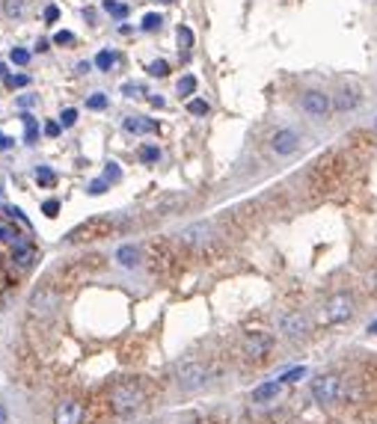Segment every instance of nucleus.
Segmentation results:
<instances>
[{"instance_id":"nucleus-1","label":"nucleus","mask_w":377,"mask_h":424,"mask_svg":"<svg viewBox=\"0 0 377 424\" xmlns=\"http://www.w3.org/2000/svg\"><path fill=\"white\" fill-rule=\"evenodd\" d=\"M143 400H146V392L137 380H122L110 389V407H113L116 416H131L134 409L143 407Z\"/></svg>"},{"instance_id":"nucleus-2","label":"nucleus","mask_w":377,"mask_h":424,"mask_svg":"<svg viewBox=\"0 0 377 424\" xmlns=\"http://www.w3.org/2000/svg\"><path fill=\"white\" fill-rule=\"evenodd\" d=\"M208 380H211V371H208L205 362L187 359L175 368V383H179L182 392H199V389L208 386Z\"/></svg>"},{"instance_id":"nucleus-3","label":"nucleus","mask_w":377,"mask_h":424,"mask_svg":"<svg viewBox=\"0 0 377 424\" xmlns=\"http://www.w3.org/2000/svg\"><path fill=\"white\" fill-rule=\"evenodd\" d=\"M342 395H345V380L339 374H318L312 380V398L318 404L332 407L336 400H342Z\"/></svg>"},{"instance_id":"nucleus-4","label":"nucleus","mask_w":377,"mask_h":424,"mask_svg":"<svg viewBox=\"0 0 377 424\" xmlns=\"http://www.w3.org/2000/svg\"><path fill=\"white\" fill-rule=\"evenodd\" d=\"M312 332V320L306 311H285L280 318V336L288 341H303Z\"/></svg>"},{"instance_id":"nucleus-5","label":"nucleus","mask_w":377,"mask_h":424,"mask_svg":"<svg viewBox=\"0 0 377 424\" xmlns=\"http://www.w3.org/2000/svg\"><path fill=\"white\" fill-rule=\"evenodd\" d=\"M60 300H63V294L57 291V288H51V285L36 288V291L30 294V315H36V318L54 315V311L60 309Z\"/></svg>"},{"instance_id":"nucleus-6","label":"nucleus","mask_w":377,"mask_h":424,"mask_svg":"<svg viewBox=\"0 0 377 424\" xmlns=\"http://www.w3.org/2000/svg\"><path fill=\"white\" fill-rule=\"evenodd\" d=\"M271 348H273V336L271 332H262V329H252V332H247V336L241 339V350L252 362L264 359V356L271 353Z\"/></svg>"},{"instance_id":"nucleus-7","label":"nucleus","mask_w":377,"mask_h":424,"mask_svg":"<svg viewBox=\"0 0 377 424\" xmlns=\"http://www.w3.org/2000/svg\"><path fill=\"white\" fill-rule=\"evenodd\" d=\"M300 110L312 119H327L332 110V98L327 92H321V89H306L300 95Z\"/></svg>"},{"instance_id":"nucleus-8","label":"nucleus","mask_w":377,"mask_h":424,"mask_svg":"<svg viewBox=\"0 0 377 424\" xmlns=\"http://www.w3.org/2000/svg\"><path fill=\"white\" fill-rule=\"evenodd\" d=\"M271 152L280 154V158H291V154L300 152V133H297L294 128H280L271 133Z\"/></svg>"},{"instance_id":"nucleus-9","label":"nucleus","mask_w":377,"mask_h":424,"mask_svg":"<svg viewBox=\"0 0 377 424\" xmlns=\"http://www.w3.org/2000/svg\"><path fill=\"white\" fill-rule=\"evenodd\" d=\"M353 318V300L351 294H332L324 303V320L327 323H345Z\"/></svg>"},{"instance_id":"nucleus-10","label":"nucleus","mask_w":377,"mask_h":424,"mask_svg":"<svg viewBox=\"0 0 377 424\" xmlns=\"http://www.w3.org/2000/svg\"><path fill=\"white\" fill-rule=\"evenodd\" d=\"M211 238H214V231H211V226H208V222H193V226H187V229L179 231V240L184 243V247H191V250L208 247V243H211Z\"/></svg>"},{"instance_id":"nucleus-11","label":"nucleus","mask_w":377,"mask_h":424,"mask_svg":"<svg viewBox=\"0 0 377 424\" xmlns=\"http://www.w3.org/2000/svg\"><path fill=\"white\" fill-rule=\"evenodd\" d=\"M83 404L77 398H60L54 407V424H81Z\"/></svg>"},{"instance_id":"nucleus-12","label":"nucleus","mask_w":377,"mask_h":424,"mask_svg":"<svg viewBox=\"0 0 377 424\" xmlns=\"http://www.w3.org/2000/svg\"><path fill=\"white\" fill-rule=\"evenodd\" d=\"M360 104H362V92L353 86L339 89L336 98H332V110H336V113H351V110H357Z\"/></svg>"},{"instance_id":"nucleus-13","label":"nucleus","mask_w":377,"mask_h":424,"mask_svg":"<svg viewBox=\"0 0 377 424\" xmlns=\"http://www.w3.org/2000/svg\"><path fill=\"white\" fill-rule=\"evenodd\" d=\"M36 261H39V252H36V247H33L30 240H21V243L13 247V264L18 267V270H30Z\"/></svg>"},{"instance_id":"nucleus-14","label":"nucleus","mask_w":377,"mask_h":424,"mask_svg":"<svg viewBox=\"0 0 377 424\" xmlns=\"http://www.w3.org/2000/svg\"><path fill=\"white\" fill-rule=\"evenodd\" d=\"M113 259H116L119 267H125V270H134V267H140V261H143V252H140V247H134V243H122Z\"/></svg>"},{"instance_id":"nucleus-15","label":"nucleus","mask_w":377,"mask_h":424,"mask_svg":"<svg viewBox=\"0 0 377 424\" xmlns=\"http://www.w3.org/2000/svg\"><path fill=\"white\" fill-rule=\"evenodd\" d=\"M122 128H125L128 133H154L158 131V122H152L146 116H125Z\"/></svg>"},{"instance_id":"nucleus-16","label":"nucleus","mask_w":377,"mask_h":424,"mask_svg":"<svg viewBox=\"0 0 377 424\" xmlns=\"http://www.w3.org/2000/svg\"><path fill=\"white\" fill-rule=\"evenodd\" d=\"M280 392H282V383L271 380V383H262V386L252 389V400H256V404H268V400H273Z\"/></svg>"},{"instance_id":"nucleus-17","label":"nucleus","mask_w":377,"mask_h":424,"mask_svg":"<svg viewBox=\"0 0 377 424\" xmlns=\"http://www.w3.org/2000/svg\"><path fill=\"white\" fill-rule=\"evenodd\" d=\"M0 9H3V15H6L9 21H18V18L27 15L30 0H0Z\"/></svg>"},{"instance_id":"nucleus-18","label":"nucleus","mask_w":377,"mask_h":424,"mask_svg":"<svg viewBox=\"0 0 377 424\" xmlns=\"http://www.w3.org/2000/svg\"><path fill=\"white\" fill-rule=\"evenodd\" d=\"M21 122H24V146H36L39 142V122L30 113H21Z\"/></svg>"},{"instance_id":"nucleus-19","label":"nucleus","mask_w":377,"mask_h":424,"mask_svg":"<svg viewBox=\"0 0 377 424\" xmlns=\"http://www.w3.org/2000/svg\"><path fill=\"white\" fill-rule=\"evenodd\" d=\"M93 63H95V69H98V72H110V69H113V65L119 63V54H113V51H107V48H104V51H98V54H95V60H93Z\"/></svg>"},{"instance_id":"nucleus-20","label":"nucleus","mask_w":377,"mask_h":424,"mask_svg":"<svg viewBox=\"0 0 377 424\" xmlns=\"http://www.w3.org/2000/svg\"><path fill=\"white\" fill-rule=\"evenodd\" d=\"M33 178H36V184H39V187H54V184H57V172H54L51 166H45V163H39V166H36V172H33Z\"/></svg>"},{"instance_id":"nucleus-21","label":"nucleus","mask_w":377,"mask_h":424,"mask_svg":"<svg viewBox=\"0 0 377 424\" xmlns=\"http://www.w3.org/2000/svg\"><path fill=\"white\" fill-rule=\"evenodd\" d=\"M196 86H199V81H196V77H193V74H184L182 81L175 83V92H179L182 98H187V101H191V98L196 95Z\"/></svg>"},{"instance_id":"nucleus-22","label":"nucleus","mask_w":377,"mask_h":424,"mask_svg":"<svg viewBox=\"0 0 377 424\" xmlns=\"http://www.w3.org/2000/svg\"><path fill=\"white\" fill-rule=\"evenodd\" d=\"M175 39H179V48L184 51V57H187V51L193 48V30L187 27V24H179V30H175Z\"/></svg>"},{"instance_id":"nucleus-23","label":"nucleus","mask_w":377,"mask_h":424,"mask_svg":"<svg viewBox=\"0 0 377 424\" xmlns=\"http://www.w3.org/2000/svg\"><path fill=\"white\" fill-rule=\"evenodd\" d=\"M24 238H21V231L15 229V226H9V222H0V243H21Z\"/></svg>"},{"instance_id":"nucleus-24","label":"nucleus","mask_w":377,"mask_h":424,"mask_svg":"<svg viewBox=\"0 0 377 424\" xmlns=\"http://www.w3.org/2000/svg\"><path fill=\"white\" fill-rule=\"evenodd\" d=\"M30 57H33V54H30L27 48H13V51H9V63L18 65V69H27V65H30Z\"/></svg>"},{"instance_id":"nucleus-25","label":"nucleus","mask_w":377,"mask_h":424,"mask_svg":"<svg viewBox=\"0 0 377 424\" xmlns=\"http://www.w3.org/2000/svg\"><path fill=\"white\" fill-rule=\"evenodd\" d=\"M187 113L191 116H208L211 113V104L202 101V98H191V101H187Z\"/></svg>"},{"instance_id":"nucleus-26","label":"nucleus","mask_w":377,"mask_h":424,"mask_svg":"<svg viewBox=\"0 0 377 424\" xmlns=\"http://www.w3.org/2000/svg\"><path fill=\"white\" fill-rule=\"evenodd\" d=\"M122 95H125V98H143V95H149V92H146V86H143V83L128 81V83H122Z\"/></svg>"},{"instance_id":"nucleus-27","label":"nucleus","mask_w":377,"mask_h":424,"mask_svg":"<svg viewBox=\"0 0 377 424\" xmlns=\"http://www.w3.org/2000/svg\"><path fill=\"white\" fill-rule=\"evenodd\" d=\"M146 72H149V77H166V74H170V63H166V60H152L146 65Z\"/></svg>"},{"instance_id":"nucleus-28","label":"nucleus","mask_w":377,"mask_h":424,"mask_svg":"<svg viewBox=\"0 0 377 424\" xmlns=\"http://www.w3.org/2000/svg\"><path fill=\"white\" fill-rule=\"evenodd\" d=\"M140 161H143V163H158V161H161V149L152 146V142H146V146L140 149Z\"/></svg>"},{"instance_id":"nucleus-29","label":"nucleus","mask_w":377,"mask_h":424,"mask_svg":"<svg viewBox=\"0 0 377 424\" xmlns=\"http://www.w3.org/2000/svg\"><path fill=\"white\" fill-rule=\"evenodd\" d=\"M161 24H163V18L158 15V13H149V15H143V30H146V33H158L161 30Z\"/></svg>"},{"instance_id":"nucleus-30","label":"nucleus","mask_w":377,"mask_h":424,"mask_svg":"<svg viewBox=\"0 0 377 424\" xmlns=\"http://www.w3.org/2000/svg\"><path fill=\"white\" fill-rule=\"evenodd\" d=\"M107 104H110V98L104 92H93L86 98V110H107Z\"/></svg>"},{"instance_id":"nucleus-31","label":"nucleus","mask_w":377,"mask_h":424,"mask_svg":"<svg viewBox=\"0 0 377 424\" xmlns=\"http://www.w3.org/2000/svg\"><path fill=\"white\" fill-rule=\"evenodd\" d=\"M107 190H110V181H107V178H95V181L86 184V193H90V196H102V193H107Z\"/></svg>"},{"instance_id":"nucleus-32","label":"nucleus","mask_w":377,"mask_h":424,"mask_svg":"<svg viewBox=\"0 0 377 424\" xmlns=\"http://www.w3.org/2000/svg\"><path fill=\"white\" fill-rule=\"evenodd\" d=\"M6 86L9 89H24V86H30V74H6Z\"/></svg>"},{"instance_id":"nucleus-33","label":"nucleus","mask_w":377,"mask_h":424,"mask_svg":"<svg viewBox=\"0 0 377 424\" xmlns=\"http://www.w3.org/2000/svg\"><path fill=\"white\" fill-rule=\"evenodd\" d=\"M60 125H63V131L77 125V110H74V107H65V110H63V113H60Z\"/></svg>"},{"instance_id":"nucleus-34","label":"nucleus","mask_w":377,"mask_h":424,"mask_svg":"<svg viewBox=\"0 0 377 424\" xmlns=\"http://www.w3.org/2000/svg\"><path fill=\"white\" fill-rule=\"evenodd\" d=\"M54 44H60V48H65V44H74V33L72 30H57L54 33Z\"/></svg>"},{"instance_id":"nucleus-35","label":"nucleus","mask_w":377,"mask_h":424,"mask_svg":"<svg viewBox=\"0 0 377 424\" xmlns=\"http://www.w3.org/2000/svg\"><path fill=\"white\" fill-rule=\"evenodd\" d=\"M60 208H63V205H60V199H45V202H42V214L54 220V217L60 214Z\"/></svg>"},{"instance_id":"nucleus-36","label":"nucleus","mask_w":377,"mask_h":424,"mask_svg":"<svg viewBox=\"0 0 377 424\" xmlns=\"http://www.w3.org/2000/svg\"><path fill=\"white\" fill-rule=\"evenodd\" d=\"M15 104H18L21 110H30V107H36V104H39V95L24 92V95H18V98H15Z\"/></svg>"},{"instance_id":"nucleus-37","label":"nucleus","mask_w":377,"mask_h":424,"mask_svg":"<svg viewBox=\"0 0 377 424\" xmlns=\"http://www.w3.org/2000/svg\"><path fill=\"white\" fill-rule=\"evenodd\" d=\"M179 205H184V196H173V199H163V202L158 205V211L163 214V211H173V208H179Z\"/></svg>"},{"instance_id":"nucleus-38","label":"nucleus","mask_w":377,"mask_h":424,"mask_svg":"<svg viewBox=\"0 0 377 424\" xmlns=\"http://www.w3.org/2000/svg\"><path fill=\"white\" fill-rule=\"evenodd\" d=\"M300 377H306V368H294V371H288L280 377V383H297Z\"/></svg>"},{"instance_id":"nucleus-39","label":"nucleus","mask_w":377,"mask_h":424,"mask_svg":"<svg viewBox=\"0 0 377 424\" xmlns=\"http://www.w3.org/2000/svg\"><path fill=\"white\" fill-rule=\"evenodd\" d=\"M60 131H63V125H60V119H51V122H45V137H60Z\"/></svg>"},{"instance_id":"nucleus-40","label":"nucleus","mask_w":377,"mask_h":424,"mask_svg":"<svg viewBox=\"0 0 377 424\" xmlns=\"http://www.w3.org/2000/svg\"><path fill=\"white\" fill-rule=\"evenodd\" d=\"M104 178H107V181H110V184H113V181H119V178H122V172H119V166H116V163H107V170H104Z\"/></svg>"},{"instance_id":"nucleus-41","label":"nucleus","mask_w":377,"mask_h":424,"mask_svg":"<svg viewBox=\"0 0 377 424\" xmlns=\"http://www.w3.org/2000/svg\"><path fill=\"white\" fill-rule=\"evenodd\" d=\"M93 69H95V63H90V60H81V63L74 65V74H90Z\"/></svg>"},{"instance_id":"nucleus-42","label":"nucleus","mask_w":377,"mask_h":424,"mask_svg":"<svg viewBox=\"0 0 377 424\" xmlns=\"http://www.w3.org/2000/svg\"><path fill=\"white\" fill-rule=\"evenodd\" d=\"M57 18H60V9L51 3V6L45 9V21H48V24H54V21H57Z\"/></svg>"},{"instance_id":"nucleus-43","label":"nucleus","mask_w":377,"mask_h":424,"mask_svg":"<svg viewBox=\"0 0 377 424\" xmlns=\"http://www.w3.org/2000/svg\"><path fill=\"white\" fill-rule=\"evenodd\" d=\"M15 146V140H9L6 133H0V152H6V149H13Z\"/></svg>"},{"instance_id":"nucleus-44","label":"nucleus","mask_w":377,"mask_h":424,"mask_svg":"<svg viewBox=\"0 0 377 424\" xmlns=\"http://www.w3.org/2000/svg\"><path fill=\"white\" fill-rule=\"evenodd\" d=\"M48 51H51V42L48 39H39L36 42V54H48Z\"/></svg>"},{"instance_id":"nucleus-45","label":"nucleus","mask_w":377,"mask_h":424,"mask_svg":"<svg viewBox=\"0 0 377 424\" xmlns=\"http://www.w3.org/2000/svg\"><path fill=\"white\" fill-rule=\"evenodd\" d=\"M149 101H152V107H163V104H166V101H163V98H161V95H152V98H149Z\"/></svg>"},{"instance_id":"nucleus-46","label":"nucleus","mask_w":377,"mask_h":424,"mask_svg":"<svg viewBox=\"0 0 377 424\" xmlns=\"http://www.w3.org/2000/svg\"><path fill=\"white\" fill-rule=\"evenodd\" d=\"M0 424H6V407L0 404Z\"/></svg>"},{"instance_id":"nucleus-47","label":"nucleus","mask_w":377,"mask_h":424,"mask_svg":"<svg viewBox=\"0 0 377 424\" xmlns=\"http://www.w3.org/2000/svg\"><path fill=\"white\" fill-rule=\"evenodd\" d=\"M369 332H374V336H377V320L371 323V327H369Z\"/></svg>"},{"instance_id":"nucleus-48","label":"nucleus","mask_w":377,"mask_h":424,"mask_svg":"<svg viewBox=\"0 0 377 424\" xmlns=\"http://www.w3.org/2000/svg\"><path fill=\"white\" fill-rule=\"evenodd\" d=\"M137 424H158V421H137Z\"/></svg>"},{"instance_id":"nucleus-49","label":"nucleus","mask_w":377,"mask_h":424,"mask_svg":"<svg viewBox=\"0 0 377 424\" xmlns=\"http://www.w3.org/2000/svg\"><path fill=\"white\" fill-rule=\"evenodd\" d=\"M161 3H175V0H161Z\"/></svg>"},{"instance_id":"nucleus-50","label":"nucleus","mask_w":377,"mask_h":424,"mask_svg":"<svg viewBox=\"0 0 377 424\" xmlns=\"http://www.w3.org/2000/svg\"><path fill=\"white\" fill-rule=\"evenodd\" d=\"M374 288H377V273H374Z\"/></svg>"}]
</instances>
